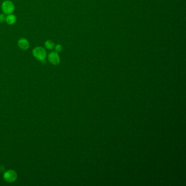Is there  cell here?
<instances>
[{"label":"cell","mask_w":186,"mask_h":186,"mask_svg":"<svg viewBox=\"0 0 186 186\" xmlns=\"http://www.w3.org/2000/svg\"><path fill=\"white\" fill-rule=\"evenodd\" d=\"M55 49L57 52H61L62 50V47L60 44H57L56 46H55Z\"/></svg>","instance_id":"obj_8"},{"label":"cell","mask_w":186,"mask_h":186,"mask_svg":"<svg viewBox=\"0 0 186 186\" xmlns=\"http://www.w3.org/2000/svg\"><path fill=\"white\" fill-rule=\"evenodd\" d=\"M6 18L4 14H0V23H3L6 21Z\"/></svg>","instance_id":"obj_9"},{"label":"cell","mask_w":186,"mask_h":186,"mask_svg":"<svg viewBox=\"0 0 186 186\" xmlns=\"http://www.w3.org/2000/svg\"><path fill=\"white\" fill-rule=\"evenodd\" d=\"M48 60L52 65H57L60 63V57L57 52H52L48 55Z\"/></svg>","instance_id":"obj_4"},{"label":"cell","mask_w":186,"mask_h":186,"mask_svg":"<svg viewBox=\"0 0 186 186\" xmlns=\"http://www.w3.org/2000/svg\"><path fill=\"white\" fill-rule=\"evenodd\" d=\"M45 47L49 50H52L55 47L54 42L50 40H48L45 42Z\"/></svg>","instance_id":"obj_7"},{"label":"cell","mask_w":186,"mask_h":186,"mask_svg":"<svg viewBox=\"0 0 186 186\" xmlns=\"http://www.w3.org/2000/svg\"><path fill=\"white\" fill-rule=\"evenodd\" d=\"M3 178L7 182H14L17 180V173L14 170H9L4 173Z\"/></svg>","instance_id":"obj_3"},{"label":"cell","mask_w":186,"mask_h":186,"mask_svg":"<svg viewBox=\"0 0 186 186\" xmlns=\"http://www.w3.org/2000/svg\"><path fill=\"white\" fill-rule=\"evenodd\" d=\"M17 44H18V46L19 47V48L22 50H27L30 47V44H29V41L27 39L24 38H20L18 40Z\"/></svg>","instance_id":"obj_5"},{"label":"cell","mask_w":186,"mask_h":186,"mask_svg":"<svg viewBox=\"0 0 186 186\" xmlns=\"http://www.w3.org/2000/svg\"><path fill=\"white\" fill-rule=\"evenodd\" d=\"M1 7L3 13L7 15L13 13L15 8L13 2L8 0L4 1L2 4Z\"/></svg>","instance_id":"obj_2"},{"label":"cell","mask_w":186,"mask_h":186,"mask_svg":"<svg viewBox=\"0 0 186 186\" xmlns=\"http://www.w3.org/2000/svg\"><path fill=\"white\" fill-rule=\"evenodd\" d=\"M6 21L9 25H13L17 21V17L13 14H9L6 18Z\"/></svg>","instance_id":"obj_6"},{"label":"cell","mask_w":186,"mask_h":186,"mask_svg":"<svg viewBox=\"0 0 186 186\" xmlns=\"http://www.w3.org/2000/svg\"><path fill=\"white\" fill-rule=\"evenodd\" d=\"M33 55L38 60L40 61H44L47 56V52L44 48L41 47H37L33 49Z\"/></svg>","instance_id":"obj_1"}]
</instances>
